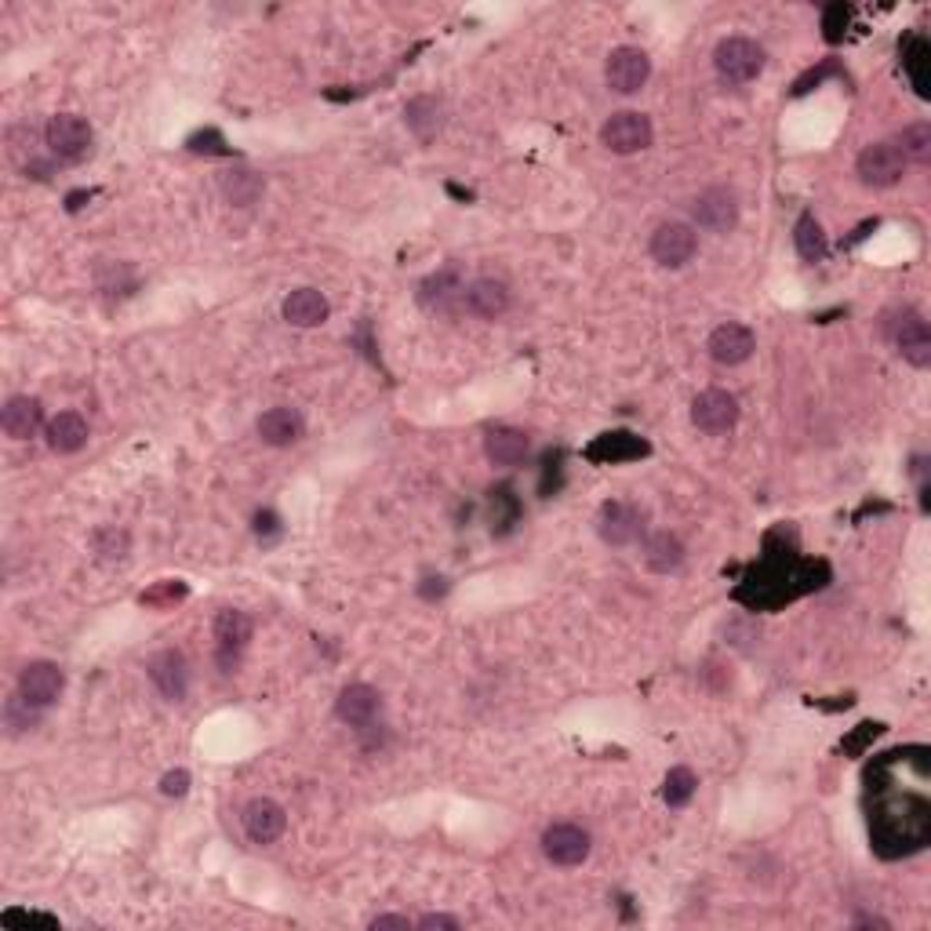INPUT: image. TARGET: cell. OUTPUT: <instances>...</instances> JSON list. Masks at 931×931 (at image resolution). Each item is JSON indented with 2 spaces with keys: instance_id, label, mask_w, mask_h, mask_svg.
<instances>
[{
  "instance_id": "obj_14",
  "label": "cell",
  "mask_w": 931,
  "mask_h": 931,
  "mask_svg": "<svg viewBox=\"0 0 931 931\" xmlns=\"http://www.w3.org/2000/svg\"><path fill=\"white\" fill-rule=\"evenodd\" d=\"M146 674L154 680V688L165 696L168 702H182L190 691V669H186V658L176 648H165V652L149 655L146 663Z\"/></svg>"
},
{
  "instance_id": "obj_30",
  "label": "cell",
  "mask_w": 931,
  "mask_h": 931,
  "mask_svg": "<svg viewBox=\"0 0 931 931\" xmlns=\"http://www.w3.org/2000/svg\"><path fill=\"white\" fill-rule=\"evenodd\" d=\"M404 121L419 138H433L440 132V102L433 95H419L404 106Z\"/></svg>"
},
{
  "instance_id": "obj_33",
  "label": "cell",
  "mask_w": 931,
  "mask_h": 931,
  "mask_svg": "<svg viewBox=\"0 0 931 931\" xmlns=\"http://www.w3.org/2000/svg\"><path fill=\"white\" fill-rule=\"evenodd\" d=\"M40 713H45V710L29 706V702L19 696V691L4 702V724H8V732H12V735H23V732L34 728V724L40 721Z\"/></svg>"
},
{
  "instance_id": "obj_11",
  "label": "cell",
  "mask_w": 931,
  "mask_h": 931,
  "mask_svg": "<svg viewBox=\"0 0 931 931\" xmlns=\"http://www.w3.org/2000/svg\"><path fill=\"white\" fill-rule=\"evenodd\" d=\"M590 833L576 822H554L543 833V851L554 866H579L590 859Z\"/></svg>"
},
{
  "instance_id": "obj_6",
  "label": "cell",
  "mask_w": 931,
  "mask_h": 931,
  "mask_svg": "<svg viewBox=\"0 0 931 931\" xmlns=\"http://www.w3.org/2000/svg\"><path fill=\"white\" fill-rule=\"evenodd\" d=\"M62 688H66V674H62L59 663H48V658H37V663H26L23 674H19V696H23L29 706L48 710L56 706Z\"/></svg>"
},
{
  "instance_id": "obj_43",
  "label": "cell",
  "mask_w": 931,
  "mask_h": 931,
  "mask_svg": "<svg viewBox=\"0 0 931 931\" xmlns=\"http://www.w3.org/2000/svg\"><path fill=\"white\" fill-rule=\"evenodd\" d=\"M419 593H422V597H426V601H440L444 593H448V579H440V576H426V579H422Z\"/></svg>"
},
{
  "instance_id": "obj_17",
  "label": "cell",
  "mask_w": 931,
  "mask_h": 931,
  "mask_svg": "<svg viewBox=\"0 0 931 931\" xmlns=\"http://www.w3.org/2000/svg\"><path fill=\"white\" fill-rule=\"evenodd\" d=\"M706 350H710V356L717 364L735 367V364L750 361V353L757 350V339H753V331L746 328V324L728 321V324H721V328H713Z\"/></svg>"
},
{
  "instance_id": "obj_25",
  "label": "cell",
  "mask_w": 931,
  "mask_h": 931,
  "mask_svg": "<svg viewBox=\"0 0 931 931\" xmlns=\"http://www.w3.org/2000/svg\"><path fill=\"white\" fill-rule=\"evenodd\" d=\"M528 448H532L528 433H524V430H513V426H495L488 437H484V455H488L495 466H517V462H524Z\"/></svg>"
},
{
  "instance_id": "obj_23",
  "label": "cell",
  "mask_w": 931,
  "mask_h": 931,
  "mask_svg": "<svg viewBox=\"0 0 931 931\" xmlns=\"http://www.w3.org/2000/svg\"><path fill=\"white\" fill-rule=\"evenodd\" d=\"M462 291H466V285H462L459 266H444L419 285V302L426 310H448L455 299H462Z\"/></svg>"
},
{
  "instance_id": "obj_29",
  "label": "cell",
  "mask_w": 931,
  "mask_h": 931,
  "mask_svg": "<svg viewBox=\"0 0 931 931\" xmlns=\"http://www.w3.org/2000/svg\"><path fill=\"white\" fill-rule=\"evenodd\" d=\"M794 244H797V252H800V258H805V263H822V258H826V252H830L826 233H822V226H819L815 215H800V219H797V226H794Z\"/></svg>"
},
{
  "instance_id": "obj_21",
  "label": "cell",
  "mask_w": 931,
  "mask_h": 931,
  "mask_svg": "<svg viewBox=\"0 0 931 931\" xmlns=\"http://www.w3.org/2000/svg\"><path fill=\"white\" fill-rule=\"evenodd\" d=\"M0 426H4V433L12 440H29V437H37L40 426H45V408H40L37 397L19 394L8 400L4 411H0Z\"/></svg>"
},
{
  "instance_id": "obj_20",
  "label": "cell",
  "mask_w": 931,
  "mask_h": 931,
  "mask_svg": "<svg viewBox=\"0 0 931 931\" xmlns=\"http://www.w3.org/2000/svg\"><path fill=\"white\" fill-rule=\"evenodd\" d=\"M258 437H263L269 448H288V444H299L302 433H306V422H302V415L295 408H269L258 415L255 422Z\"/></svg>"
},
{
  "instance_id": "obj_8",
  "label": "cell",
  "mask_w": 931,
  "mask_h": 931,
  "mask_svg": "<svg viewBox=\"0 0 931 931\" xmlns=\"http://www.w3.org/2000/svg\"><path fill=\"white\" fill-rule=\"evenodd\" d=\"M691 422L702 433H710V437H721V433L735 430V422H739V400L728 389H702L696 404H691Z\"/></svg>"
},
{
  "instance_id": "obj_7",
  "label": "cell",
  "mask_w": 931,
  "mask_h": 931,
  "mask_svg": "<svg viewBox=\"0 0 931 931\" xmlns=\"http://www.w3.org/2000/svg\"><path fill=\"white\" fill-rule=\"evenodd\" d=\"M652 77V59L644 56L641 48H615L608 56V66H604V81H608L612 92L619 95H637Z\"/></svg>"
},
{
  "instance_id": "obj_28",
  "label": "cell",
  "mask_w": 931,
  "mask_h": 931,
  "mask_svg": "<svg viewBox=\"0 0 931 931\" xmlns=\"http://www.w3.org/2000/svg\"><path fill=\"white\" fill-rule=\"evenodd\" d=\"M928 59H931L928 40L920 37V34L906 37V45H903V70H906V77L914 81V88H917L920 99H928Z\"/></svg>"
},
{
  "instance_id": "obj_12",
  "label": "cell",
  "mask_w": 931,
  "mask_h": 931,
  "mask_svg": "<svg viewBox=\"0 0 931 931\" xmlns=\"http://www.w3.org/2000/svg\"><path fill=\"white\" fill-rule=\"evenodd\" d=\"M691 215H696V222L706 233H728L739 222V201H735L732 190L713 186L706 193H699L696 204H691Z\"/></svg>"
},
{
  "instance_id": "obj_44",
  "label": "cell",
  "mask_w": 931,
  "mask_h": 931,
  "mask_svg": "<svg viewBox=\"0 0 931 931\" xmlns=\"http://www.w3.org/2000/svg\"><path fill=\"white\" fill-rule=\"evenodd\" d=\"M408 931L411 928V920L408 917H397V914H383V917H375L372 920V931Z\"/></svg>"
},
{
  "instance_id": "obj_31",
  "label": "cell",
  "mask_w": 931,
  "mask_h": 931,
  "mask_svg": "<svg viewBox=\"0 0 931 931\" xmlns=\"http://www.w3.org/2000/svg\"><path fill=\"white\" fill-rule=\"evenodd\" d=\"M895 149L903 154V160H914V165H928V160H931V124H909V128H903V135L895 138Z\"/></svg>"
},
{
  "instance_id": "obj_38",
  "label": "cell",
  "mask_w": 931,
  "mask_h": 931,
  "mask_svg": "<svg viewBox=\"0 0 931 931\" xmlns=\"http://www.w3.org/2000/svg\"><path fill=\"white\" fill-rule=\"evenodd\" d=\"M884 732V724H873V721H866V724H859V728H855V735L851 739H844V753H866V746H870L876 735Z\"/></svg>"
},
{
  "instance_id": "obj_37",
  "label": "cell",
  "mask_w": 931,
  "mask_h": 931,
  "mask_svg": "<svg viewBox=\"0 0 931 931\" xmlns=\"http://www.w3.org/2000/svg\"><path fill=\"white\" fill-rule=\"evenodd\" d=\"M822 29H826V37L830 45H837V40L844 37V29H848V8L844 4H830L826 12H822Z\"/></svg>"
},
{
  "instance_id": "obj_45",
  "label": "cell",
  "mask_w": 931,
  "mask_h": 931,
  "mask_svg": "<svg viewBox=\"0 0 931 931\" xmlns=\"http://www.w3.org/2000/svg\"><path fill=\"white\" fill-rule=\"evenodd\" d=\"M830 73V66H822V70H811V73H805V77H800L797 84H794V95H805V92H811L815 88V84H822V77H826Z\"/></svg>"
},
{
  "instance_id": "obj_22",
  "label": "cell",
  "mask_w": 931,
  "mask_h": 931,
  "mask_svg": "<svg viewBox=\"0 0 931 931\" xmlns=\"http://www.w3.org/2000/svg\"><path fill=\"white\" fill-rule=\"evenodd\" d=\"M328 313H331L328 299L317 288H295L285 299V321L295 324V328H321L328 321Z\"/></svg>"
},
{
  "instance_id": "obj_26",
  "label": "cell",
  "mask_w": 931,
  "mask_h": 931,
  "mask_svg": "<svg viewBox=\"0 0 931 931\" xmlns=\"http://www.w3.org/2000/svg\"><path fill=\"white\" fill-rule=\"evenodd\" d=\"M644 565L658 571V576H669V571H677L685 565V543L669 532H655L644 543Z\"/></svg>"
},
{
  "instance_id": "obj_19",
  "label": "cell",
  "mask_w": 931,
  "mask_h": 931,
  "mask_svg": "<svg viewBox=\"0 0 931 931\" xmlns=\"http://www.w3.org/2000/svg\"><path fill=\"white\" fill-rule=\"evenodd\" d=\"M285 826H288V815H285V808H280L277 800L255 797L252 805L244 808V833H247V841H255V844H274L280 833H285Z\"/></svg>"
},
{
  "instance_id": "obj_36",
  "label": "cell",
  "mask_w": 931,
  "mask_h": 931,
  "mask_svg": "<svg viewBox=\"0 0 931 931\" xmlns=\"http://www.w3.org/2000/svg\"><path fill=\"white\" fill-rule=\"evenodd\" d=\"M186 149H190V154H204V157L230 154V146H226V138H222L219 128H204V132H193L186 138Z\"/></svg>"
},
{
  "instance_id": "obj_32",
  "label": "cell",
  "mask_w": 931,
  "mask_h": 931,
  "mask_svg": "<svg viewBox=\"0 0 931 931\" xmlns=\"http://www.w3.org/2000/svg\"><path fill=\"white\" fill-rule=\"evenodd\" d=\"M696 789H699V778H696V772H691V767H669L666 772V783H663V800L669 808H685L691 797H696Z\"/></svg>"
},
{
  "instance_id": "obj_15",
  "label": "cell",
  "mask_w": 931,
  "mask_h": 931,
  "mask_svg": "<svg viewBox=\"0 0 931 931\" xmlns=\"http://www.w3.org/2000/svg\"><path fill=\"white\" fill-rule=\"evenodd\" d=\"M652 451V444L641 440L637 433L630 430H612V433H601L597 440L587 448V459L597 462V466H619V462H633V459H644Z\"/></svg>"
},
{
  "instance_id": "obj_24",
  "label": "cell",
  "mask_w": 931,
  "mask_h": 931,
  "mask_svg": "<svg viewBox=\"0 0 931 931\" xmlns=\"http://www.w3.org/2000/svg\"><path fill=\"white\" fill-rule=\"evenodd\" d=\"M48 448L59 455H73L88 444V422L77 411H59L56 419L48 422Z\"/></svg>"
},
{
  "instance_id": "obj_39",
  "label": "cell",
  "mask_w": 931,
  "mask_h": 931,
  "mask_svg": "<svg viewBox=\"0 0 931 931\" xmlns=\"http://www.w3.org/2000/svg\"><path fill=\"white\" fill-rule=\"evenodd\" d=\"M179 597H186V587H182V582H160L157 590L143 593V604H160V608H165V604L179 601Z\"/></svg>"
},
{
  "instance_id": "obj_16",
  "label": "cell",
  "mask_w": 931,
  "mask_h": 931,
  "mask_svg": "<svg viewBox=\"0 0 931 931\" xmlns=\"http://www.w3.org/2000/svg\"><path fill=\"white\" fill-rule=\"evenodd\" d=\"M378 710H383V699H378V691L372 685H346L339 691V699H335V713H339V721L350 724V728H356V732L372 728Z\"/></svg>"
},
{
  "instance_id": "obj_13",
  "label": "cell",
  "mask_w": 931,
  "mask_h": 931,
  "mask_svg": "<svg viewBox=\"0 0 931 931\" xmlns=\"http://www.w3.org/2000/svg\"><path fill=\"white\" fill-rule=\"evenodd\" d=\"M597 532L608 546H630L644 535V513L630 503H604L597 513Z\"/></svg>"
},
{
  "instance_id": "obj_27",
  "label": "cell",
  "mask_w": 931,
  "mask_h": 931,
  "mask_svg": "<svg viewBox=\"0 0 931 931\" xmlns=\"http://www.w3.org/2000/svg\"><path fill=\"white\" fill-rule=\"evenodd\" d=\"M266 182L263 176H255V171L247 168H233L222 176V197L233 204V208H247V204H255L258 197H263Z\"/></svg>"
},
{
  "instance_id": "obj_42",
  "label": "cell",
  "mask_w": 931,
  "mask_h": 931,
  "mask_svg": "<svg viewBox=\"0 0 931 931\" xmlns=\"http://www.w3.org/2000/svg\"><path fill=\"white\" fill-rule=\"evenodd\" d=\"M422 931H459V920L448 917V914H426L419 920Z\"/></svg>"
},
{
  "instance_id": "obj_40",
  "label": "cell",
  "mask_w": 931,
  "mask_h": 931,
  "mask_svg": "<svg viewBox=\"0 0 931 931\" xmlns=\"http://www.w3.org/2000/svg\"><path fill=\"white\" fill-rule=\"evenodd\" d=\"M160 794H165V797H186L190 794V772H186V767H176V772H168L165 778H160Z\"/></svg>"
},
{
  "instance_id": "obj_9",
  "label": "cell",
  "mask_w": 931,
  "mask_h": 931,
  "mask_svg": "<svg viewBox=\"0 0 931 931\" xmlns=\"http://www.w3.org/2000/svg\"><path fill=\"white\" fill-rule=\"evenodd\" d=\"M855 171H859L862 186L887 190V186H895V182L903 179L906 160L895 149V143H873V146H866L859 154V165H855Z\"/></svg>"
},
{
  "instance_id": "obj_10",
  "label": "cell",
  "mask_w": 931,
  "mask_h": 931,
  "mask_svg": "<svg viewBox=\"0 0 931 931\" xmlns=\"http://www.w3.org/2000/svg\"><path fill=\"white\" fill-rule=\"evenodd\" d=\"M699 252V237L688 222H663L652 233V258L658 266L677 269L691 263V255Z\"/></svg>"
},
{
  "instance_id": "obj_35",
  "label": "cell",
  "mask_w": 931,
  "mask_h": 931,
  "mask_svg": "<svg viewBox=\"0 0 931 931\" xmlns=\"http://www.w3.org/2000/svg\"><path fill=\"white\" fill-rule=\"evenodd\" d=\"M492 528L499 535H506L513 528V521H517V499H513V492L510 488H499V492H492Z\"/></svg>"
},
{
  "instance_id": "obj_18",
  "label": "cell",
  "mask_w": 931,
  "mask_h": 931,
  "mask_svg": "<svg viewBox=\"0 0 931 931\" xmlns=\"http://www.w3.org/2000/svg\"><path fill=\"white\" fill-rule=\"evenodd\" d=\"M462 306L473 313V317H484V321H495L510 310V288L506 280H495V277H477L473 285H466L462 291Z\"/></svg>"
},
{
  "instance_id": "obj_34",
  "label": "cell",
  "mask_w": 931,
  "mask_h": 931,
  "mask_svg": "<svg viewBox=\"0 0 931 931\" xmlns=\"http://www.w3.org/2000/svg\"><path fill=\"white\" fill-rule=\"evenodd\" d=\"M92 549L99 560H124L128 557V532H121V528H99L92 539Z\"/></svg>"
},
{
  "instance_id": "obj_4",
  "label": "cell",
  "mask_w": 931,
  "mask_h": 931,
  "mask_svg": "<svg viewBox=\"0 0 931 931\" xmlns=\"http://www.w3.org/2000/svg\"><path fill=\"white\" fill-rule=\"evenodd\" d=\"M887 335H892L895 350L903 353V361H909L914 367L931 364V328L917 310H898L887 321Z\"/></svg>"
},
{
  "instance_id": "obj_3",
  "label": "cell",
  "mask_w": 931,
  "mask_h": 931,
  "mask_svg": "<svg viewBox=\"0 0 931 931\" xmlns=\"http://www.w3.org/2000/svg\"><path fill=\"white\" fill-rule=\"evenodd\" d=\"M652 121L637 110H622V113H612L608 121L601 128V143L619 157H630V154H641V149L652 146Z\"/></svg>"
},
{
  "instance_id": "obj_5",
  "label": "cell",
  "mask_w": 931,
  "mask_h": 931,
  "mask_svg": "<svg viewBox=\"0 0 931 931\" xmlns=\"http://www.w3.org/2000/svg\"><path fill=\"white\" fill-rule=\"evenodd\" d=\"M247 641H252V619H247L244 612L222 608L219 615H215V658H219L222 674H233Z\"/></svg>"
},
{
  "instance_id": "obj_1",
  "label": "cell",
  "mask_w": 931,
  "mask_h": 931,
  "mask_svg": "<svg viewBox=\"0 0 931 931\" xmlns=\"http://www.w3.org/2000/svg\"><path fill=\"white\" fill-rule=\"evenodd\" d=\"M45 143L51 149V157H59L62 165H81V160L92 154L95 132L84 117L59 113V117H51L48 128H45Z\"/></svg>"
},
{
  "instance_id": "obj_41",
  "label": "cell",
  "mask_w": 931,
  "mask_h": 931,
  "mask_svg": "<svg viewBox=\"0 0 931 931\" xmlns=\"http://www.w3.org/2000/svg\"><path fill=\"white\" fill-rule=\"evenodd\" d=\"M255 535L263 539V543H269V539L280 535V521H277L274 510H258L255 513Z\"/></svg>"
},
{
  "instance_id": "obj_2",
  "label": "cell",
  "mask_w": 931,
  "mask_h": 931,
  "mask_svg": "<svg viewBox=\"0 0 931 931\" xmlns=\"http://www.w3.org/2000/svg\"><path fill=\"white\" fill-rule=\"evenodd\" d=\"M713 66L724 84H746L764 70V48L750 37H728L713 51Z\"/></svg>"
}]
</instances>
